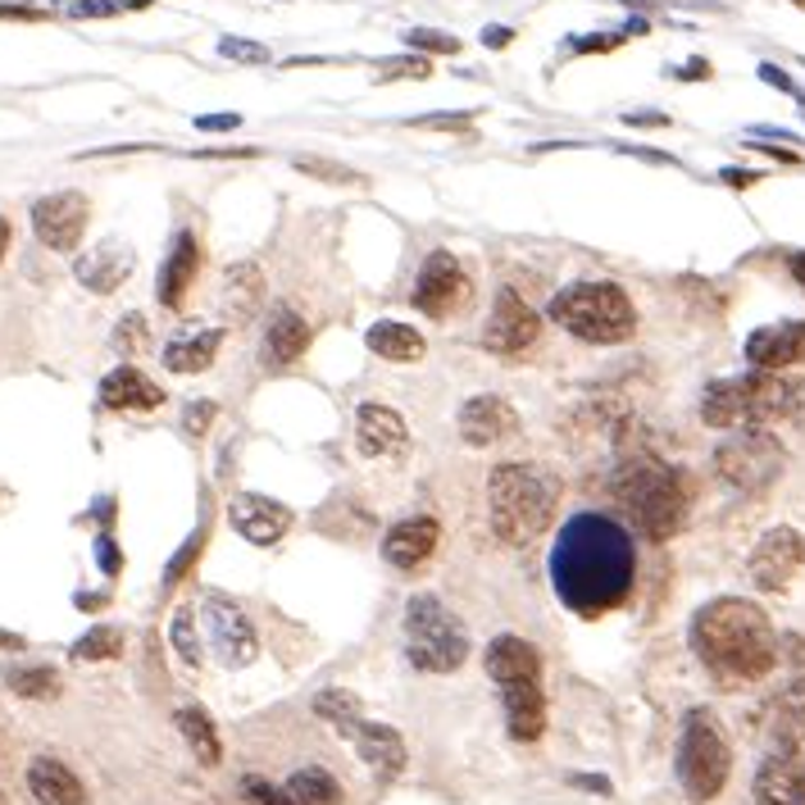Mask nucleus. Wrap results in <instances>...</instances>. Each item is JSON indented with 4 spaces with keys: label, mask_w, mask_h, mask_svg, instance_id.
<instances>
[{
    "label": "nucleus",
    "mask_w": 805,
    "mask_h": 805,
    "mask_svg": "<svg viewBox=\"0 0 805 805\" xmlns=\"http://www.w3.org/2000/svg\"><path fill=\"white\" fill-rule=\"evenodd\" d=\"M637 578V547L633 533L601 510H578L564 519L551 547V583L564 610L574 614H606L623 606Z\"/></svg>",
    "instance_id": "f257e3e1"
},
{
    "label": "nucleus",
    "mask_w": 805,
    "mask_h": 805,
    "mask_svg": "<svg viewBox=\"0 0 805 805\" xmlns=\"http://www.w3.org/2000/svg\"><path fill=\"white\" fill-rule=\"evenodd\" d=\"M692 651L719 679L756 683L778 664V633L756 601L719 596L692 614Z\"/></svg>",
    "instance_id": "f03ea898"
},
{
    "label": "nucleus",
    "mask_w": 805,
    "mask_h": 805,
    "mask_svg": "<svg viewBox=\"0 0 805 805\" xmlns=\"http://www.w3.org/2000/svg\"><path fill=\"white\" fill-rule=\"evenodd\" d=\"M487 510L491 528L505 547H528L533 537L551 528V519L560 510V478L541 464H497L487 478Z\"/></svg>",
    "instance_id": "7ed1b4c3"
},
{
    "label": "nucleus",
    "mask_w": 805,
    "mask_h": 805,
    "mask_svg": "<svg viewBox=\"0 0 805 805\" xmlns=\"http://www.w3.org/2000/svg\"><path fill=\"white\" fill-rule=\"evenodd\" d=\"M805 410V382L788 374L751 369L737 378H719L700 397V419L710 428H769Z\"/></svg>",
    "instance_id": "20e7f679"
},
{
    "label": "nucleus",
    "mask_w": 805,
    "mask_h": 805,
    "mask_svg": "<svg viewBox=\"0 0 805 805\" xmlns=\"http://www.w3.org/2000/svg\"><path fill=\"white\" fill-rule=\"evenodd\" d=\"M610 497L629 510L637 533L669 541L687 519V478L660 455H633L610 474Z\"/></svg>",
    "instance_id": "39448f33"
},
{
    "label": "nucleus",
    "mask_w": 805,
    "mask_h": 805,
    "mask_svg": "<svg viewBox=\"0 0 805 805\" xmlns=\"http://www.w3.org/2000/svg\"><path fill=\"white\" fill-rule=\"evenodd\" d=\"M547 315L578 342L591 346H619L637 332V309L619 282H574L551 296Z\"/></svg>",
    "instance_id": "423d86ee"
},
{
    "label": "nucleus",
    "mask_w": 805,
    "mask_h": 805,
    "mask_svg": "<svg viewBox=\"0 0 805 805\" xmlns=\"http://www.w3.org/2000/svg\"><path fill=\"white\" fill-rule=\"evenodd\" d=\"M405 656L424 673H451L469 656V633L432 591L410 596L405 606Z\"/></svg>",
    "instance_id": "0eeeda50"
},
{
    "label": "nucleus",
    "mask_w": 805,
    "mask_h": 805,
    "mask_svg": "<svg viewBox=\"0 0 805 805\" xmlns=\"http://www.w3.org/2000/svg\"><path fill=\"white\" fill-rule=\"evenodd\" d=\"M733 773V746L710 710H687L679 742V778L692 801H715Z\"/></svg>",
    "instance_id": "6e6552de"
},
{
    "label": "nucleus",
    "mask_w": 805,
    "mask_h": 805,
    "mask_svg": "<svg viewBox=\"0 0 805 805\" xmlns=\"http://www.w3.org/2000/svg\"><path fill=\"white\" fill-rule=\"evenodd\" d=\"M788 464L783 441L765 428H733V437L719 441L715 451V469L719 478L737 487V491H765Z\"/></svg>",
    "instance_id": "1a4fd4ad"
},
{
    "label": "nucleus",
    "mask_w": 805,
    "mask_h": 805,
    "mask_svg": "<svg viewBox=\"0 0 805 805\" xmlns=\"http://www.w3.org/2000/svg\"><path fill=\"white\" fill-rule=\"evenodd\" d=\"M200 619H205V633H210V651L219 656V664L228 669H242L259 656V637H255V623L242 614L237 601L210 591L200 601Z\"/></svg>",
    "instance_id": "9d476101"
},
{
    "label": "nucleus",
    "mask_w": 805,
    "mask_h": 805,
    "mask_svg": "<svg viewBox=\"0 0 805 805\" xmlns=\"http://www.w3.org/2000/svg\"><path fill=\"white\" fill-rule=\"evenodd\" d=\"M414 309L428 319H447L455 309L469 301V278H464L460 259L451 251H432L424 265H419V278H414Z\"/></svg>",
    "instance_id": "9b49d317"
},
{
    "label": "nucleus",
    "mask_w": 805,
    "mask_h": 805,
    "mask_svg": "<svg viewBox=\"0 0 805 805\" xmlns=\"http://www.w3.org/2000/svg\"><path fill=\"white\" fill-rule=\"evenodd\" d=\"M541 332V319L537 309L519 296L514 288H501L497 292V305H491V319L483 328V346L497 351V355H524Z\"/></svg>",
    "instance_id": "f8f14e48"
},
{
    "label": "nucleus",
    "mask_w": 805,
    "mask_h": 805,
    "mask_svg": "<svg viewBox=\"0 0 805 805\" xmlns=\"http://www.w3.org/2000/svg\"><path fill=\"white\" fill-rule=\"evenodd\" d=\"M805 569V533L769 528L751 551V578L760 591H788V583Z\"/></svg>",
    "instance_id": "ddd939ff"
},
{
    "label": "nucleus",
    "mask_w": 805,
    "mask_h": 805,
    "mask_svg": "<svg viewBox=\"0 0 805 805\" xmlns=\"http://www.w3.org/2000/svg\"><path fill=\"white\" fill-rule=\"evenodd\" d=\"M87 196L83 192H56V196H41L33 205V232L37 242L50 246V251H77L87 232Z\"/></svg>",
    "instance_id": "4468645a"
},
{
    "label": "nucleus",
    "mask_w": 805,
    "mask_h": 805,
    "mask_svg": "<svg viewBox=\"0 0 805 805\" xmlns=\"http://www.w3.org/2000/svg\"><path fill=\"white\" fill-rule=\"evenodd\" d=\"M805 359V319H788V324H769L746 337V365L751 369H769L783 374L788 365Z\"/></svg>",
    "instance_id": "2eb2a0df"
},
{
    "label": "nucleus",
    "mask_w": 805,
    "mask_h": 805,
    "mask_svg": "<svg viewBox=\"0 0 805 805\" xmlns=\"http://www.w3.org/2000/svg\"><path fill=\"white\" fill-rule=\"evenodd\" d=\"M133 265H137L133 246H127V242H119V237H110V242H100V246H92V251H83V255H77L73 273H77V282H83L87 292H96V296H110V292H119L123 282H127V273H133Z\"/></svg>",
    "instance_id": "dca6fc26"
},
{
    "label": "nucleus",
    "mask_w": 805,
    "mask_h": 805,
    "mask_svg": "<svg viewBox=\"0 0 805 805\" xmlns=\"http://www.w3.org/2000/svg\"><path fill=\"white\" fill-rule=\"evenodd\" d=\"M228 519H232V528L251 541V547H273V541H282V533L292 528V510L269 501V497H255V491L232 497Z\"/></svg>",
    "instance_id": "f3484780"
},
{
    "label": "nucleus",
    "mask_w": 805,
    "mask_h": 805,
    "mask_svg": "<svg viewBox=\"0 0 805 805\" xmlns=\"http://www.w3.org/2000/svg\"><path fill=\"white\" fill-rule=\"evenodd\" d=\"M760 805H805V751H773L751 783Z\"/></svg>",
    "instance_id": "a211bd4d"
},
{
    "label": "nucleus",
    "mask_w": 805,
    "mask_h": 805,
    "mask_svg": "<svg viewBox=\"0 0 805 805\" xmlns=\"http://www.w3.org/2000/svg\"><path fill=\"white\" fill-rule=\"evenodd\" d=\"M346 742L359 751V760H365L378 778H397L401 769H405V737L397 733V729H387V723H365V719H355V723H346Z\"/></svg>",
    "instance_id": "6ab92c4d"
},
{
    "label": "nucleus",
    "mask_w": 805,
    "mask_h": 805,
    "mask_svg": "<svg viewBox=\"0 0 805 805\" xmlns=\"http://www.w3.org/2000/svg\"><path fill=\"white\" fill-rule=\"evenodd\" d=\"M460 437L469 447H497V441L519 437V414L501 397H474L460 410Z\"/></svg>",
    "instance_id": "aec40b11"
},
{
    "label": "nucleus",
    "mask_w": 805,
    "mask_h": 805,
    "mask_svg": "<svg viewBox=\"0 0 805 805\" xmlns=\"http://www.w3.org/2000/svg\"><path fill=\"white\" fill-rule=\"evenodd\" d=\"M437 541H441L437 519L414 514V519H405V524H397L392 533L382 537V560L392 564V569H419V564L432 560Z\"/></svg>",
    "instance_id": "412c9836"
},
{
    "label": "nucleus",
    "mask_w": 805,
    "mask_h": 805,
    "mask_svg": "<svg viewBox=\"0 0 805 805\" xmlns=\"http://www.w3.org/2000/svg\"><path fill=\"white\" fill-rule=\"evenodd\" d=\"M483 664H487V673L501 687H510V683H541V651L533 642H524V637H497L487 646Z\"/></svg>",
    "instance_id": "4be33fe9"
},
{
    "label": "nucleus",
    "mask_w": 805,
    "mask_h": 805,
    "mask_svg": "<svg viewBox=\"0 0 805 805\" xmlns=\"http://www.w3.org/2000/svg\"><path fill=\"white\" fill-rule=\"evenodd\" d=\"M100 405H106V410H160L164 405V387L150 382L133 365H119L114 374L100 378Z\"/></svg>",
    "instance_id": "5701e85b"
},
{
    "label": "nucleus",
    "mask_w": 805,
    "mask_h": 805,
    "mask_svg": "<svg viewBox=\"0 0 805 805\" xmlns=\"http://www.w3.org/2000/svg\"><path fill=\"white\" fill-rule=\"evenodd\" d=\"M196 269H200V246H196L192 232H178L173 246H169L164 269H160V282H155V296H160L164 309H178V305H183V296L192 292Z\"/></svg>",
    "instance_id": "b1692460"
},
{
    "label": "nucleus",
    "mask_w": 805,
    "mask_h": 805,
    "mask_svg": "<svg viewBox=\"0 0 805 805\" xmlns=\"http://www.w3.org/2000/svg\"><path fill=\"white\" fill-rule=\"evenodd\" d=\"M309 337H315L309 319H301L296 309H273V319H269V328H265V346H259V359H265L269 369L292 365V359L305 355Z\"/></svg>",
    "instance_id": "393cba45"
},
{
    "label": "nucleus",
    "mask_w": 805,
    "mask_h": 805,
    "mask_svg": "<svg viewBox=\"0 0 805 805\" xmlns=\"http://www.w3.org/2000/svg\"><path fill=\"white\" fill-rule=\"evenodd\" d=\"M505 696V729L514 742H537L541 729H547V696H541V683H510L501 687Z\"/></svg>",
    "instance_id": "a878e982"
},
{
    "label": "nucleus",
    "mask_w": 805,
    "mask_h": 805,
    "mask_svg": "<svg viewBox=\"0 0 805 805\" xmlns=\"http://www.w3.org/2000/svg\"><path fill=\"white\" fill-rule=\"evenodd\" d=\"M769 742H773V751H801V742H805V673L773 696Z\"/></svg>",
    "instance_id": "bb28decb"
},
{
    "label": "nucleus",
    "mask_w": 805,
    "mask_h": 805,
    "mask_svg": "<svg viewBox=\"0 0 805 805\" xmlns=\"http://www.w3.org/2000/svg\"><path fill=\"white\" fill-rule=\"evenodd\" d=\"M219 342H223V328H187V332H178L173 342L164 346V369L169 374H205L215 365Z\"/></svg>",
    "instance_id": "cd10ccee"
},
{
    "label": "nucleus",
    "mask_w": 805,
    "mask_h": 805,
    "mask_svg": "<svg viewBox=\"0 0 805 805\" xmlns=\"http://www.w3.org/2000/svg\"><path fill=\"white\" fill-rule=\"evenodd\" d=\"M359 447L369 455H401L410 447V428L392 405H359Z\"/></svg>",
    "instance_id": "c85d7f7f"
},
{
    "label": "nucleus",
    "mask_w": 805,
    "mask_h": 805,
    "mask_svg": "<svg viewBox=\"0 0 805 805\" xmlns=\"http://www.w3.org/2000/svg\"><path fill=\"white\" fill-rule=\"evenodd\" d=\"M28 792L41 805H83L87 801V788L77 783V773L69 765H60V760H50V756L28 765Z\"/></svg>",
    "instance_id": "c756f323"
},
{
    "label": "nucleus",
    "mask_w": 805,
    "mask_h": 805,
    "mask_svg": "<svg viewBox=\"0 0 805 805\" xmlns=\"http://www.w3.org/2000/svg\"><path fill=\"white\" fill-rule=\"evenodd\" d=\"M365 342H369L374 355L392 359V365H414V359H424V351H428V346H424V332L410 328V324H397V319L374 324V328L365 332Z\"/></svg>",
    "instance_id": "7c9ffc66"
},
{
    "label": "nucleus",
    "mask_w": 805,
    "mask_h": 805,
    "mask_svg": "<svg viewBox=\"0 0 805 805\" xmlns=\"http://www.w3.org/2000/svg\"><path fill=\"white\" fill-rule=\"evenodd\" d=\"M265 305V273L259 265H232L223 273V309L228 319H255V309Z\"/></svg>",
    "instance_id": "2f4dec72"
},
{
    "label": "nucleus",
    "mask_w": 805,
    "mask_h": 805,
    "mask_svg": "<svg viewBox=\"0 0 805 805\" xmlns=\"http://www.w3.org/2000/svg\"><path fill=\"white\" fill-rule=\"evenodd\" d=\"M173 723L183 729V737H187V746H192V756L205 765V769H215L219 760H223V746H219V733H215V723H210V715L205 710H196V706H183L173 715Z\"/></svg>",
    "instance_id": "473e14b6"
},
{
    "label": "nucleus",
    "mask_w": 805,
    "mask_h": 805,
    "mask_svg": "<svg viewBox=\"0 0 805 805\" xmlns=\"http://www.w3.org/2000/svg\"><path fill=\"white\" fill-rule=\"evenodd\" d=\"M288 792L296 805H342V788H337L328 769H296Z\"/></svg>",
    "instance_id": "72a5a7b5"
},
{
    "label": "nucleus",
    "mask_w": 805,
    "mask_h": 805,
    "mask_svg": "<svg viewBox=\"0 0 805 805\" xmlns=\"http://www.w3.org/2000/svg\"><path fill=\"white\" fill-rule=\"evenodd\" d=\"M123 651V633L110 623H96L92 633H83L73 642V660H114Z\"/></svg>",
    "instance_id": "f704fd0d"
},
{
    "label": "nucleus",
    "mask_w": 805,
    "mask_h": 805,
    "mask_svg": "<svg viewBox=\"0 0 805 805\" xmlns=\"http://www.w3.org/2000/svg\"><path fill=\"white\" fill-rule=\"evenodd\" d=\"M5 683H10V692H19V696L41 700V696H56V692H60V673L46 669V664H33V669H10Z\"/></svg>",
    "instance_id": "c9c22d12"
},
{
    "label": "nucleus",
    "mask_w": 805,
    "mask_h": 805,
    "mask_svg": "<svg viewBox=\"0 0 805 805\" xmlns=\"http://www.w3.org/2000/svg\"><path fill=\"white\" fill-rule=\"evenodd\" d=\"M315 710H319L328 723H337V729H346V723L359 719V696H355V692H342V687H328V692L315 696Z\"/></svg>",
    "instance_id": "e433bc0d"
},
{
    "label": "nucleus",
    "mask_w": 805,
    "mask_h": 805,
    "mask_svg": "<svg viewBox=\"0 0 805 805\" xmlns=\"http://www.w3.org/2000/svg\"><path fill=\"white\" fill-rule=\"evenodd\" d=\"M296 169L305 178H319V183H337V187H359V183H365V173H355V169L337 164V160H315V155H301Z\"/></svg>",
    "instance_id": "4c0bfd02"
},
{
    "label": "nucleus",
    "mask_w": 805,
    "mask_h": 805,
    "mask_svg": "<svg viewBox=\"0 0 805 805\" xmlns=\"http://www.w3.org/2000/svg\"><path fill=\"white\" fill-rule=\"evenodd\" d=\"M405 46L414 56H460V37L441 33V28H414L405 33Z\"/></svg>",
    "instance_id": "58836bf2"
},
{
    "label": "nucleus",
    "mask_w": 805,
    "mask_h": 805,
    "mask_svg": "<svg viewBox=\"0 0 805 805\" xmlns=\"http://www.w3.org/2000/svg\"><path fill=\"white\" fill-rule=\"evenodd\" d=\"M169 637H173V646H178V656H183V664H200V637H196V619H192V610H178L173 614V623H169Z\"/></svg>",
    "instance_id": "ea45409f"
},
{
    "label": "nucleus",
    "mask_w": 805,
    "mask_h": 805,
    "mask_svg": "<svg viewBox=\"0 0 805 805\" xmlns=\"http://www.w3.org/2000/svg\"><path fill=\"white\" fill-rule=\"evenodd\" d=\"M629 41V33H583L564 41V56H606V50H619Z\"/></svg>",
    "instance_id": "a19ab883"
},
{
    "label": "nucleus",
    "mask_w": 805,
    "mask_h": 805,
    "mask_svg": "<svg viewBox=\"0 0 805 805\" xmlns=\"http://www.w3.org/2000/svg\"><path fill=\"white\" fill-rule=\"evenodd\" d=\"M401 77H432V60L424 56H401V60H382L378 64V83H401Z\"/></svg>",
    "instance_id": "79ce46f5"
},
{
    "label": "nucleus",
    "mask_w": 805,
    "mask_h": 805,
    "mask_svg": "<svg viewBox=\"0 0 805 805\" xmlns=\"http://www.w3.org/2000/svg\"><path fill=\"white\" fill-rule=\"evenodd\" d=\"M150 0H73L69 14L73 19H110L119 10H146Z\"/></svg>",
    "instance_id": "37998d69"
},
{
    "label": "nucleus",
    "mask_w": 805,
    "mask_h": 805,
    "mask_svg": "<svg viewBox=\"0 0 805 805\" xmlns=\"http://www.w3.org/2000/svg\"><path fill=\"white\" fill-rule=\"evenodd\" d=\"M146 342H150L146 319H142V315H123V324H119V332H114V346H119L123 355H137Z\"/></svg>",
    "instance_id": "c03bdc74"
},
{
    "label": "nucleus",
    "mask_w": 805,
    "mask_h": 805,
    "mask_svg": "<svg viewBox=\"0 0 805 805\" xmlns=\"http://www.w3.org/2000/svg\"><path fill=\"white\" fill-rule=\"evenodd\" d=\"M219 56H223V60H237V64H265V60H269V50L259 46V41L223 37V41H219Z\"/></svg>",
    "instance_id": "a18cd8bd"
},
{
    "label": "nucleus",
    "mask_w": 805,
    "mask_h": 805,
    "mask_svg": "<svg viewBox=\"0 0 805 805\" xmlns=\"http://www.w3.org/2000/svg\"><path fill=\"white\" fill-rule=\"evenodd\" d=\"M469 123H474V114H464V110H455V114H419V119H410V127H432V133H469Z\"/></svg>",
    "instance_id": "49530a36"
},
{
    "label": "nucleus",
    "mask_w": 805,
    "mask_h": 805,
    "mask_svg": "<svg viewBox=\"0 0 805 805\" xmlns=\"http://www.w3.org/2000/svg\"><path fill=\"white\" fill-rule=\"evenodd\" d=\"M200 541H205V528H196V533L183 541V551H178V556L169 560V569H164V583H169V587H173L178 578H183V574H187V564L200 556Z\"/></svg>",
    "instance_id": "de8ad7c7"
},
{
    "label": "nucleus",
    "mask_w": 805,
    "mask_h": 805,
    "mask_svg": "<svg viewBox=\"0 0 805 805\" xmlns=\"http://www.w3.org/2000/svg\"><path fill=\"white\" fill-rule=\"evenodd\" d=\"M242 796H251V801H259V805H296L292 792H282V788L265 783V778H246V783H242Z\"/></svg>",
    "instance_id": "09e8293b"
},
{
    "label": "nucleus",
    "mask_w": 805,
    "mask_h": 805,
    "mask_svg": "<svg viewBox=\"0 0 805 805\" xmlns=\"http://www.w3.org/2000/svg\"><path fill=\"white\" fill-rule=\"evenodd\" d=\"M215 414H219V405H215V401H192V405H187V414H183V428H187L192 437H200L205 428L215 424Z\"/></svg>",
    "instance_id": "8fccbe9b"
},
{
    "label": "nucleus",
    "mask_w": 805,
    "mask_h": 805,
    "mask_svg": "<svg viewBox=\"0 0 805 805\" xmlns=\"http://www.w3.org/2000/svg\"><path fill=\"white\" fill-rule=\"evenodd\" d=\"M96 560H100V569H106L110 578L123 569V556H119V547H114V537H110V533H100V537H96Z\"/></svg>",
    "instance_id": "3c124183"
},
{
    "label": "nucleus",
    "mask_w": 805,
    "mask_h": 805,
    "mask_svg": "<svg viewBox=\"0 0 805 805\" xmlns=\"http://www.w3.org/2000/svg\"><path fill=\"white\" fill-rule=\"evenodd\" d=\"M669 77H679V83H706V77H710V60L696 56V60H687V64H673Z\"/></svg>",
    "instance_id": "603ef678"
},
{
    "label": "nucleus",
    "mask_w": 805,
    "mask_h": 805,
    "mask_svg": "<svg viewBox=\"0 0 805 805\" xmlns=\"http://www.w3.org/2000/svg\"><path fill=\"white\" fill-rule=\"evenodd\" d=\"M196 127L200 133H232V127H242V114H200Z\"/></svg>",
    "instance_id": "864d4df0"
},
{
    "label": "nucleus",
    "mask_w": 805,
    "mask_h": 805,
    "mask_svg": "<svg viewBox=\"0 0 805 805\" xmlns=\"http://www.w3.org/2000/svg\"><path fill=\"white\" fill-rule=\"evenodd\" d=\"M510 41H514V28H501V23H487V28H483V46L487 50H505Z\"/></svg>",
    "instance_id": "5fc2aeb1"
},
{
    "label": "nucleus",
    "mask_w": 805,
    "mask_h": 805,
    "mask_svg": "<svg viewBox=\"0 0 805 805\" xmlns=\"http://www.w3.org/2000/svg\"><path fill=\"white\" fill-rule=\"evenodd\" d=\"M623 123L629 127H669V114H656V110H633V114H623Z\"/></svg>",
    "instance_id": "6e6d98bb"
},
{
    "label": "nucleus",
    "mask_w": 805,
    "mask_h": 805,
    "mask_svg": "<svg viewBox=\"0 0 805 805\" xmlns=\"http://www.w3.org/2000/svg\"><path fill=\"white\" fill-rule=\"evenodd\" d=\"M719 183H729V187H756V183H760V173H751V169H723V173H719Z\"/></svg>",
    "instance_id": "4d7b16f0"
},
{
    "label": "nucleus",
    "mask_w": 805,
    "mask_h": 805,
    "mask_svg": "<svg viewBox=\"0 0 805 805\" xmlns=\"http://www.w3.org/2000/svg\"><path fill=\"white\" fill-rule=\"evenodd\" d=\"M778 651H788L792 664H805V637H783V642H778Z\"/></svg>",
    "instance_id": "13d9d810"
},
{
    "label": "nucleus",
    "mask_w": 805,
    "mask_h": 805,
    "mask_svg": "<svg viewBox=\"0 0 805 805\" xmlns=\"http://www.w3.org/2000/svg\"><path fill=\"white\" fill-rule=\"evenodd\" d=\"M623 155H637V160H651V164H679V160H669V155H660V150H642V146H619Z\"/></svg>",
    "instance_id": "bf43d9fd"
},
{
    "label": "nucleus",
    "mask_w": 805,
    "mask_h": 805,
    "mask_svg": "<svg viewBox=\"0 0 805 805\" xmlns=\"http://www.w3.org/2000/svg\"><path fill=\"white\" fill-rule=\"evenodd\" d=\"M756 150L773 155V160H783V164H796V150H778V146H760V142H756Z\"/></svg>",
    "instance_id": "052dcab7"
},
{
    "label": "nucleus",
    "mask_w": 805,
    "mask_h": 805,
    "mask_svg": "<svg viewBox=\"0 0 805 805\" xmlns=\"http://www.w3.org/2000/svg\"><path fill=\"white\" fill-rule=\"evenodd\" d=\"M792 278L805 288V251H801V255H792Z\"/></svg>",
    "instance_id": "680f3d73"
},
{
    "label": "nucleus",
    "mask_w": 805,
    "mask_h": 805,
    "mask_svg": "<svg viewBox=\"0 0 805 805\" xmlns=\"http://www.w3.org/2000/svg\"><path fill=\"white\" fill-rule=\"evenodd\" d=\"M0 646H5V651H23V637L19 633H0Z\"/></svg>",
    "instance_id": "e2e57ef3"
},
{
    "label": "nucleus",
    "mask_w": 805,
    "mask_h": 805,
    "mask_svg": "<svg viewBox=\"0 0 805 805\" xmlns=\"http://www.w3.org/2000/svg\"><path fill=\"white\" fill-rule=\"evenodd\" d=\"M5 251H10V219H0V259H5Z\"/></svg>",
    "instance_id": "0e129e2a"
},
{
    "label": "nucleus",
    "mask_w": 805,
    "mask_h": 805,
    "mask_svg": "<svg viewBox=\"0 0 805 805\" xmlns=\"http://www.w3.org/2000/svg\"><path fill=\"white\" fill-rule=\"evenodd\" d=\"M629 37H637V33H646V19H629V28H623Z\"/></svg>",
    "instance_id": "69168bd1"
},
{
    "label": "nucleus",
    "mask_w": 805,
    "mask_h": 805,
    "mask_svg": "<svg viewBox=\"0 0 805 805\" xmlns=\"http://www.w3.org/2000/svg\"><path fill=\"white\" fill-rule=\"evenodd\" d=\"M619 5H629V10H642V5H656V0H619Z\"/></svg>",
    "instance_id": "338daca9"
}]
</instances>
